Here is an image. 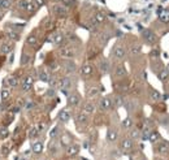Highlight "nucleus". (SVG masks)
<instances>
[{"label": "nucleus", "instance_id": "1", "mask_svg": "<svg viewBox=\"0 0 169 160\" xmlns=\"http://www.w3.org/2000/svg\"><path fill=\"white\" fill-rule=\"evenodd\" d=\"M142 37H143V39L146 40L148 44H155V43L158 42L156 34L154 33L152 30H150V29H144V30H142Z\"/></svg>", "mask_w": 169, "mask_h": 160}, {"label": "nucleus", "instance_id": "2", "mask_svg": "<svg viewBox=\"0 0 169 160\" xmlns=\"http://www.w3.org/2000/svg\"><path fill=\"white\" fill-rule=\"evenodd\" d=\"M33 83H34V78L31 76H26L23 78V81L21 82V89L22 91H30V89L33 87Z\"/></svg>", "mask_w": 169, "mask_h": 160}, {"label": "nucleus", "instance_id": "3", "mask_svg": "<svg viewBox=\"0 0 169 160\" xmlns=\"http://www.w3.org/2000/svg\"><path fill=\"white\" fill-rule=\"evenodd\" d=\"M20 85V81H18V78L14 76H9L7 77L5 79H4V87L5 86H9V87H17Z\"/></svg>", "mask_w": 169, "mask_h": 160}, {"label": "nucleus", "instance_id": "4", "mask_svg": "<svg viewBox=\"0 0 169 160\" xmlns=\"http://www.w3.org/2000/svg\"><path fill=\"white\" fill-rule=\"evenodd\" d=\"M54 12L56 16L59 17H65L68 14V7L61 5V4H57V5L54 7Z\"/></svg>", "mask_w": 169, "mask_h": 160}, {"label": "nucleus", "instance_id": "5", "mask_svg": "<svg viewBox=\"0 0 169 160\" xmlns=\"http://www.w3.org/2000/svg\"><path fill=\"white\" fill-rule=\"evenodd\" d=\"M50 40L52 43H55V44H57V46H61L62 43H65V38L61 33H55L54 35L50 38Z\"/></svg>", "mask_w": 169, "mask_h": 160}, {"label": "nucleus", "instance_id": "6", "mask_svg": "<svg viewBox=\"0 0 169 160\" xmlns=\"http://www.w3.org/2000/svg\"><path fill=\"white\" fill-rule=\"evenodd\" d=\"M79 102H81V98H79L78 94H69V95H68V104L70 107L78 106Z\"/></svg>", "mask_w": 169, "mask_h": 160}, {"label": "nucleus", "instance_id": "7", "mask_svg": "<svg viewBox=\"0 0 169 160\" xmlns=\"http://www.w3.org/2000/svg\"><path fill=\"white\" fill-rule=\"evenodd\" d=\"M99 107H100L101 110H104V111L111 110V108L113 107V102L109 98H103L100 102H99Z\"/></svg>", "mask_w": 169, "mask_h": 160}, {"label": "nucleus", "instance_id": "8", "mask_svg": "<svg viewBox=\"0 0 169 160\" xmlns=\"http://www.w3.org/2000/svg\"><path fill=\"white\" fill-rule=\"evenodd\" d=\"M125 55H126V51H125L124 47H121V46H117V47H115V50H113V56L116 57V59L121 60L125 57Z\"/></svg>", "mask_w": 169, "mask_h": 160}, {"label": "nucleus", "instance_id": "9", "mask_svg": "<svg viewBox=\"0 0 169 160\" xmlns=\"http://www.w3.org/2000/svg\"><path fill=\"white\" fill-rule=\"evenodd\" d=\"M74 50H72V48H61L60 50V56L64 57V59H72V57H74Z\"/></svg>", "mask_w": 169, "mask_h": 160}, {"label": "nucleus", "instance_id": "10", "mask_svg": "<svg viewBox=\"0 0 169 160\" xmlns=\"http://www.w3.org/2000/svg\"><path fill=\"white\" fill-rule=\"evenodd\" d=\"M159 13V20L163 24H169V9H160Z\"/></svg>", "mask_w": 169, "mask_h": 160}, {"label": "nucleus", "instance_id": "11", "mask_svg": "<svg viewBox=\"0 0 169 160\" xmlns=\"http://www.w3.org/2000/svg\"><path fill=\"white\" fill-rule=\"evenodd\" d=\"M59 86H60V89H61V90H69V89H70V86H72L70 78H69V77H64V78H61Z\"/></svg>", "mask_w": 169, "mask_h": 160}, {"label": "nucleus", "instance_id": "12", "mask_svg": "<svg viewBox=\"0 0 169 160\" xmlns=\"http://www.w3.org/2000/svg\"><path fill=\"white\" fill-rule=\"evenodd\" d=\"M78 152H79L78 145H69V146H68V150H66L68 156H76V155H78Z\"/></svg>", "mask_w": 169, "mask_h": 160}, {"label": "nucleus", "instance_id": "13", "mask_svg": "<svg viewBox=\"0 0 169 160\" xmlns=\"http://www.w3.org/2000/svg\"><path fill=\"white\" fill-rule=\"evenodd\" d=\"M133 146H134V143H133V141L130 139V138H126V139H124L121 142V149L124 150V151H130V150H133Z\"/></svg>", "mask_w": 169, "mask_h": 160}, {"label": "nucleus", "instance_id": "14", "mask_svg": "<svg viewBox=\"0 0 169 160\" xmlns=\"http://www.w3.org/2000/svg\"><path fill=\"white\" fill-rule=\"evenodd\" d=\"M59 121H61V122H68V121L70 120V112L66 110H62L61 112L59 113Z\"/></svg>", "mask_w": 169, "mask_h": 160}, {"label": "nucleus", "instance_id": "15", "mask_svg": "<svg viewBox=\"0 0 169 160\" xmlns=\"http://www.w3.org/2000/svg\"><path fill=\"white\" fill-rule=\"evenodd\" d=\"M93 72H94V69H93V67H91L90 64H84L83 67L81 68V74H82V76H84V77L91 76V74H93Z\"/></svg>", "mask_w": 169, "mask_h": 160}, {"label": "nucleus", "instance_id": "16", "mask_svg": "<svg viewBox=\"0 0 169 160\" xmlns=\"http://www.w3.org/2000/svg\"><path fill=\"white\" fill-rule=\"evenodd\" d=\"M31 151L34 154H40L43 151V143L42 142H34L33 146H31Z\"/></svg>", "mask_w": 169, "mask_h": 160}, {"label": "nucleus", "instance_id": "17", "mask_svg": "<svg viewBox=\"0 0 169 160\" xmlns=\"http://www.w3.org/2000/svg\"><path fill=\"white\" fill-rule=\"evenodd\" d=\"M7 37H8L11 40L16 42V40H20L21 35H20V33H16V31H13V30H8L7 31Z\"/></svg>", "mask_w": 169, "mask_h": 160}, {"label": "nucleus", "instance_id": "18", "mask_svg": "<svg viewBox=\"0 0 169 160\" xmlns=\"http://www.w3.org/2000/svg\"><path fill=\"white\" fill-rule=\"evenodd\" d=\"M158 151L160 152V154H166V152H169V143L168 142H161V143H159Z\"/></svg>", "mask_w": 169, "mask_h": 160}, {"label": "nucleus", "instance_id": "19", "mask_svg": "<svg viewBox=\"0 0 169 160\" xmlns=\"http://www.w3.org/2000/svg\"><path fill=\"white\" fill-rule=\"evenodd\" d=\"M64 68H65V72H66V73H73V72H76V64H74L73 61H66Z\"/></svg>", "mask_w": 169, "mask_h": 160}, {"label": "nucleus", "instance_id": "20", "mask_svg": "<svg viewBox=\"0 0 169 160\" xmlns=\"http://www.w3.org/2000/svg\"><path fill=\"white\" fill-rule=\"evenodd\" d=\"M89 121V116L87 113H84V112H81L77 115V122L78 124H86Z\"/></svg>", "mask_w": 169, "mask_h": 160}, {"label": "nucleus", "instance_id": "21", "mask_svg": "<svg viewBox=\"0 0 169 160\" xmlns=\"http://www.w3.org/2000/svg\"><path fill=\"white\" fill-rule=\"evenodd\" d=\"M83 112L87 113V115H91V113L95 112V106L93 103H86L83 106Z\"/></svg>", "mask_w": 169, "mask_h": 160}, {"label": "nucleus", "instance_id": "22", "mask_svg": "<svg viewBox=\"0 0 169 160\" xmlns=\"http://www.w3.org/2000/svg\"><path fill=\"white\" fill-rule=\"evenodd\" d=\"M12 48H13V46H12L11 43H4V44L0 47V52L3 53V55H7V53H9L12 51Z\"/></svg>", "mask_w": 169, "mask_h": 160}, {"label": "nucleus", "instance_id": "23", "mask_svg": "<svg viewBox=\"0 0 169 160\" xmlns=\"http://www.w3.org/2000/svg\"><path fill=\"white\" fill-rule=\"evenodd\" d=\"M115 74H116V77H124L126 74V70H125V68L122 65H117L115 70Z\"/></svg>", "mask_w": 169, "mask_h": 160}, {"label": "nucleus", "instance_id": "24", "mask_svg": "<svg viewBox=\"0 0 169 160\" xmlns=\"http://www.w3.org/2000/svg\"><path fill=\"white\" fill-rule=\"evenodd\" d=\"M117 137H118V134H117V132H116V130H108L107 139L109 141V142H115V141L117 139Z\"/></svg>", "mask_w": 169, "mask_h": 160}, {"label": "nucleus", "instance_id": "25", "mask_svg": "<svg viewBox=\"0 0 169 160\" xmlns=\"http://www.w3.org/2000/svg\"><path fill=\"white\" fill-rule=\"evenodd\" d=\"M94 18L96 20V22L98 24H103L105 21V14L103 13V12H96L95 16H94Z\"/></svg>", "mask_w": 169, "mask_h": 160}, {"label": "nucleus", "instance_id": "26", "mask_svg": "<svg viewBox=\"0 0 169 160\" xmlns=\"http://www.w3.org/2000/svg\"><path fill=\"white\" fill-rule=\"evenodd\" d=\"M99 69H100L101 73H108V70H109V63L101 61L100 64H99Z\"/></svg>", "mask_w": 169, "mask_h": 160}, {"label": "nucleus", "instance_id": "27", "mask_svg": "<svg viewBox=\"0 0 169 160\" xmlns=\"http://www.w3.org/2000/svg\"><path fill=\"white\" fill-rule=\"evenodd\" d=\"M26 42H27V44L29 46H37V42H38V38H37V35H34V34H31V35H29L27 37V39H26Z\"/></svg>", "mask_w": 169, "mask_h": 160}, {"label": "nucleus", "instance_id": "28", "mask_svg": "<svg viewBox=\"0 0 169 160\" xmlns=\"http://www.w3.org/2000/svg\"><path fill=\"white\" fill-rule=\"evenodd\" d=\"M159 138H160V134H159L158 132H152V133H150V135H148V141L152 142V143H155L156 141H159Z\"/></svg>", "mask_w": 169, "mask_h": 160}, {"label": "nucleus", "instance_id": "29", "mask_svg": "<svg viewBox=\"0 0 169 160\" xmlns=\"http://www.w3.org/2000/svg\"><path fill=\"white\" fill-rule=\"evenodd\" d=\"M12 5L11 0H0V8L1 9H9Z\"/></svg>", "mask_w": 169, "mask_h": 160}, {"label": "nucleus", "instance_id": "30", "mask_svg": "<svg viewBox=\"0 0 169 160\" xmlns=\"http://www.w3.org/2000/svg\"><path fill=\"white\" fill-rule=\"evenodd\" d=\"M38 134H39L38 128L37 126H31L30 130H29V137H30V138H35V137H38Z\"/></svg>", "mask_w": 169, "mask_h": 160}, {"label": "nucleus", "instance_id": "31", "mask_svg": "<svg viewBox=\"0 0 169 160\" xmlns=\"http://www.w3.org/2000/svg\"><path fill=\"white\" fill-rule=\"evenodd\" d=\"M39 79L40 81H43V82H48L51 79L50 73H48V72H40L39 73Z\"/></svg>", "mask_w": 169, "mask_h": 160}, {"label": "nucleus", "instance_id": "32", "mask_svg": "<svg viewBox=\"0 0 169 160\" xmlns=\"http://www.w3.org/2000/svg\"><path fill=\"white\" fill-rule=\"evenodd\" d=\"M8 137H9V130L7 129L5 126L0 128V138H1V139H5V138H8Z\"/></svg>", "mask_w": 169, "mask_h": 160}, {"label": "nucleus", "instance_id": "33", "mask_svg": "<svg viewBox=\"0 0 169 160\" xmlns=\"http://www.w3.org/2000/svg\"><path fill=\"white\" fill-rule=\"evenodd\" d=\"M133 126V121L130 117L125 118L124 121H122V128H125V129H130V128Z\"/></svg>", "mask_w": 169, "mask_h": 160}, {"label": "nucleus", "instance_id": "34", "mask_svg": "<svg viewBox=\"0 0 169 160\" xmlns=\"http://www.w3.org/2000/svg\"><path fill=\"white\" fill-rule=\"evenodd\" d=\"M9 95H11V91H9L8 89H5V87H3V90H1V93H0L1 99H3V100H7V99L9 98Z\"/></svg>", "mask_w": 169, "mask_h": 160}, {"label": "nucleus", "instance_id": "35", "mask_svg": "<svg viewBox=\"0 0 169 160\" xmlns=\"http://www.w3.org/2000/svg\"><path fill=\"white\" fill-rule=\"evenodd\" d=\"M25 11H26V12H29V13H33V12L35 11V5L33 4V1H27V3H26Z\"/></svg>", "mask_w": 169, "mask_h": 160}, {"label": "nucleus", "instance_id": "36", "mask_svg": "<svg viewBox=\"0 0 169 160\" xmlns=\"http://www.w3.org/2000/svg\"><path fill=\"white\" fill-rule=\"evenodd\" d=\"M113 104H115V106H117V107H121L122 104H124V98H122V96H120V95H117L115 98V100H113Z\"/></svg>", "mask_w": 169, "mask_h": 160}, {"label": "nucleus", "instance_id": "37", "mask_svg": "<svg viewBox=\"0 0 169 160\" xmlns=\"http://www.w3.org/2000/svg\"><path fill=\"white\" fill-rule=\"evenodd\" d=\"M139 52H141V46H138V44L131 46V48H130V53L131 55H138Z\"/></svg>", "mask_w": 169, "mask_h": 160}, {"label": "nucleus", "instance_id": "38", "mask_svg": "<svg viewBox=\"0 0 169 160\" xmlns=\"http://www.w3.org/2000/svg\"><path fill=\"white\" fill-rule=\"evenodd\" d=\"M34 107H35V103H34L33 100H27L23 103V108H25V110H31Z\"/></svg>", "mask_w": 169, "mask_h": 160}, {"label": "nucleus", "instance_id": "39", "mask_svg": "<svg viewBox=\"0 0 169 160\" xmlns=\"http://www.w3.org/2000/svg\"><path fill=\"white\" fill-rule=\"evenodd\" d=\"M33 4L35 5V8H42L46 4V0H33Z\"/></svg>", "mask_w": 169, "mask_h": 160}, {"label": "nucleus", "instance_id": "40", "mask_svg": "<svg viewBox=\"0 0 169 160\" xmlns=\"http://www.w3.org/2000/svg\"><path fill=\"white\" fill-rule=\"evenodd\" d=\"M168 77H169V72H168V70H161L160 74H159V78H160L161 81H165Z\"/></svg>", "mask_w": 169, "mask_h": 160}, {"label": "nucleus", "instance_id": "41", "mask_svg": "<svg viewBox=\"0 0 169 160\" xmlns=\"http://www.w3.org/2000/svg\"><path fill=\"white\" fill-rule=\"evenodd\" d=\"M1 152H3V155H8L9 152H11V146L4 143L3 146H1Z\"/></svg>", "mask_w": 169, "mask_h": 160}, {"label": "nucleus", "instance_id": "42", "mask_svg": "<svg viewBox=\"0 0 169 160\" xmlns=\"http://www.w3.org/2000/svg\"><path fill=\"white\" fill-rule=\"evenodd\" d=\"M99 94V89L98 87H91L90 90H89V96H95Z\"/></svg>", "mask_w": 169, "mask_h": 160}, {"label": "nucleus", "instance_id": "43", "mask_svg": "<svg viewBox=\"0 0 169 160\" xmlns=\"http://www.w3.org/2000/svg\"><path fill=\"white\" fill-rule=\"evenodd\" d=\"M139 135H141V133H139L138 130H131V133H130V139H138Z\"/></svg>", "mask_w": 169, "mask_h": 160}, {"label": "nucleus", "instance_id": "44", "mask_svg": "<svg viewBox=\"0 0 169 160\" xmlns=\"http://www.w3.org/2000/svg\"><path fill=\"white\" fill-rule=\"evenodd\" d=\"M150 56H151L152 59H158V57L160 56V52H159V50H152L151 52H150Z\"/></svg>", "mask_w": 169, "mask_h": 160}, {"label": "nucleus", "instance_id": "45", "mask_svg": "<svg viewBox=\"0 0 169 160\" xmlns=\"http://www.w3.org/2000/svg\"><path fill=\"white\" fill-rule=\"evenodd\" d=\"M100 39H101V42H103V43H105L108 39H109V34H108V33H103L100 35Z\"/></svg>", "mask_w": 169, "mask_h": 160}, {"label": "nucleus", "instance_id": "46", "mask_svg": "<svg viewBox=\"0 0 169 160\" xmlns=\"http://www.w3.org/2000/svg\"><path fill=\"white\" fill-rule=\"evenodd\" d=\"M151 98H152V100H159V99H160V94H159L158 91H152Z\"/></svg>", "mask_w": 169, "mask_h": 160}, {"label": "nucleus", "instance_id": "47", "mask_svg": "<svg viewBox=\"0 0 169 160\" xmlns=\"http://www.w3.org/2000/svg\"><path fill=\"white\" fill-rule=\"evenodd\" d=\"M29 61H30V56H29V55H25V53H23L22 55V65H25V64H29Z\"/></svg>", "mask_w": 169, "mask_h": 160}, {"label": "nucleus", "instance_id": "48", "mask_svg": "<svg viewBox=\"0 0 169 160\" xmlns=\"http://www.w3.org/2000/svg\"><path fill=\"white\" fill-rule=\"evenodd\" d=\"M57 133H59V128H57V126H55L54 129L51 130L50 137H51V138H55V137H56V134H57Z\"/></svg>", "mask_w": 169, "mask_h": 160}, {"label": "nucleus", "instance_id": "49", "mask_svg": "<svg viewBox=\"0 0 169 160\" xmlns=\"http://www.w3.org/2000/svg\"><path fill=\"white\" fill-rule=\"evenodd\" d=\"M62 3H64V5L65 7H70V5H74V4H76V1H74V0H61Z\"/></svg>", "mask_w": 169, "mask_h": 160}, {"label": "nucleus", "instance_id": "50", "mask_svg": "<svg viewBox=\"0 0 169 160\" xmlns=\"http://www.w3.org/2000/svg\"><path fill=\"white\" fill-rule=\"evenodd\" d=\"M150 133H151V132H150L148 129H146V130H144V132L142 133V139H144V141H146V139H148Z\"/></svg>", "mask_w": 169, "mask_h": 160}, {"label": "nucleus", "instance_id": "51", "mask_svg": "<svg viewBox=\"0 0 169 160\" xmlns=\"http://www.w3.org/2000/svg\"><path fill=\"white\" fill-rule=\"evenodd\" d=\"M26 3H27V0H21L20 3H18V7H20L21 9H25V7H26Z\"/></svg>", "mask_w": 169, "mask_h": 160}, {"label": "nucleus", "instance_id": "52", "mask_svg": "<svg viewBox=\"0 0 169 160\" xmlns=\"http://www.w3.org/2000/svg\"><path fill=\"white\" fill-rule=\"evenodd\" d=\"M68 142H69V137H68V135H64V137L61 138V143L62 145H65V146H68Z\"/></svg>", "mask_w": 169, "mask_h": 160}, {"label": "nucleus", "instance_id": "53", "mask_svg": "<svg viewBox=\"0 0 169 160\" xmlns=\"http://www.w3.org/2000/svg\"><path fill=\"white\" fill-rule=\"evenodd\" d=\"M47 96H50V98H54V96H55V90H54V89H51V90L47 91Z\"/></svg>", "mask_w": 169, "mask_h": 160}, {"label": "nucleus", "instance_id": "54", "mask_svg": "<svg viewBox=\"0 0 169 160\" xmlns=\"http://www.w3.org/2000/svg\"><path fill=\"white\" fill-rule=\"evenodd\" d=\"M37 128H38V130H39V132H42V130L44 129V124H39Z\"/></svg>", "mask_w": 169, "mask_h": 160}, {"label": "nucleus", "instance_id": "55", "mask_svg": "<svg viewBox=\"0 0 169 160\" xmlns=\"http://www.w3.org/2000/svg\"><path fill=\"white\" fill-rule=\"evenodd\" d=\"M1 17H3V11H1V8H0V20H1Z\"/></svg>", "mask_w": 169, "mask_h": 160}, {"label": "nucleus", "instance_id": "56", "mask_svg": "<svg viewBox=\"0 0 169 160\" xmlns=\"http://www.w3.org/2000/svg\"><path fill=\"white\" fill-rule=\"evenodd\" d=\"M20 160H27V157H20Z\"/></svg>", "mask_w": 169, "mask_h": 160}, {"label": "nucleus", "instance_id": "57", "mask_svg": "<svg viewBox=\"0 0 169 160\" xmlns=\"http://www.w3.org/2000/svg\"><path fill=\"white\" fill-rule=\"evenodd\" d=\"M55 1H61V0H55Z\"/></svg>", "mask_w": 169, "mask_h": 160}, {"label": "nucleus", "instance_id": "58", "mask_svg": "<svg viewBox=\"0 0 169 160\" xmlns=\"http://www.w3.org/2000/svg\"><path fill=\"white\" fill-rule=\"evenodd\" d=\"M144 160H146V159H144Z\"/></svg>", "mask_w": 169, "mask_h": 160}]
</instances>
